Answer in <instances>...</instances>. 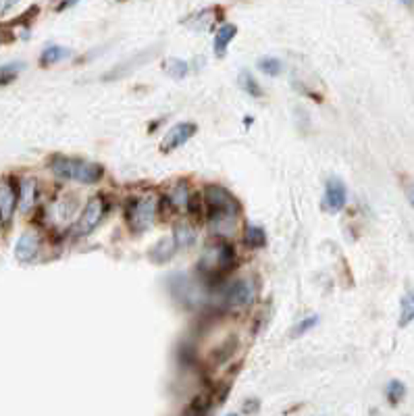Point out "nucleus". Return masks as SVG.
<instances>
[{"instance_id": "1", "label": "nucleus", "mask_w": 414, "mask_h": 416, "mask_svg": "<svg viewBox=\"0 0 414 416\" xmlns=\"http://www.w3.org/2000/svg\"><path fill=\"white\" fill-rule=\"evenodd\" d=\"M50 169L57 177L67 179V182H77L83 186H92L102 179L105 169L96 162L83 160V158H71V156H52L50 158Z\"/></svg>"}, {"instance_id": "2", "label": "nucleus", "mask_w": 414, "mask_h": 416, "mask_svg": "<svg viewBox=\"0 0 414 416\" xmlns=\"http://www.w3.org/2000/svg\"><path fill=\"white\" fill-rule=\"evenodd\" d=\"M233 261H235L233 248L227 246L225 242H217V244L208 246L204 250V254L200 256L198 271L208 281H219V279H223V275H225L227 271L233 266Z\"/></svg>"}, {"instance_id": "3", "label": "nucleus", "mask_w": 414, "mask_h": 416, "mask_svg": "<svg viewBox=\"0 0 414 416\" xmlns=\"http://www.w3.org/2000/svg\"><path fill=\"white\" fill-rule=\"evenodd\" d=\"M204 206L208 208L211 221H225L233 219L239 213V202L221 186H206L204 189Z\"/></svg>"}, {"instance_id": "4", "label": "nucleus", "mask_w": 414, "mask_h": 416, "mask_svg": "<svg viewBox=\"0 0 414 416\" xmlns=\"http://www.w3.org/2000/svg\"><path fill=\"white\" fill-rule=\"evenodd\" d=\"M156 213H158L156 196H142V198L129 200V204L125 208V217H127L129 229L134 233L148 231L152 227V223H154V219H156Z\"/></svg>"}, {"instance_id": "5", "label": "nucleus", "mask_w": 414, "mask_h": 416, "mask_svg": "<svg viewBox=\"0 0 414 416\" xmlns=\"http://www.w3.org/2000/svg\"><path fill=\"white\" fill-rule=\"evenodd\" d=\"M105 213H107V202H105L100 196L90 198V200H88V204L83 206L81 215L77 217L76 227H73L77 237H85V235H90L94 229L98 227V223L102 221Z\"/></svg>"}, {"instance_id": "6", "label": "nucleus", "mask_w": 414, "mask_h": 416, "mask_svg": "<svg viewBox=\"0 0 414 416\" xmlns=\"http://www.w3.org/2000/svg\"><path fill=\"white\" fill-rule=\"evenodd\" d=\"M198 131V127L194 123H177L175 127H171L167 131V136L160 142V152L169 154V152L182 148L186 142H189L194 138V133Z\"/></svg>"}, {"instance_id": "7", "label": "nucleus", "mask_w": 414, "mask_h": 416, "mask_svg": "<svg viewBox=\"0 0 414 416\" xmlns=\"http://www.w3.org/2000/svg\"><path fill=\"white\" fill-rule=\"evenodd\" d=\"M223 300L229 306H248L254 300V287L248 281H233L223 292Z\"/></svg>"}, {"instance_id": "8", "label": "nucleus", "mask_w": 414, "mask_h": 416, "mask_svg": "<svg viewBox=\"0 0 414 416\" xmlns=\"http://www.w3.org/2000/svg\"><path fill=\"white\" fill-rule=\"evenodd\" d=\"M345 200H348L345 186H343L339 179H329L327 186H325V198H323L325 210H329V213H339V210L345 206Z\"/></svg>"}, {"instance_id": "9", "label": "nucleus", "mask_w": 414, "mask_h": 416, "mask_svg": "<svg viewBox=\"0 0 414 416\" xmlns=\"http://www.w3.org/2000/svg\"><path fill=\"white\" fill-rule=\"evenodd\" d=\"M40 252V237L36 233L28 231L23 233L19 239H17V246H15V256L19 263H32Z\"/></svg>"}, {"instance_id": "10", "label": "nucleus", "mask_w": 414, "mask_h": 416, "mask_svg": "<svg viewBox=\"0 0 414 416\" xmlns=\"http://www.w3.org/2000/svg\"><path fill=\"white\" fill-rule=\"evenodd\" d=\"M17 202H19L17 188L11 182H2L0 184V219L4 223L11 221V217H13V213L17 208Z\"/></svg>"}, {"instance_id": "11", "label": "nucleus", "mask_w": 414, "mask_h": 416, "mask_svg": "<svg viewBox=\"0 0 414 416\" xmlns=\"http://www.w3.org/2000/svg\"><path fill=\"white\" fill-rule=\"evenodd\" d=\"M175 252H177V244H175L173 235L162 237L160 242H156L150 248V261L156 265H165L175 256Z\"/></svg>"}, {"instance_id": "12", "label": "nucleus", "mask_w": 414, "mask_h": 416, "mask_svg": "<svg viewBox=\"0 0 414 416\" xmlns=\"http://www.w3.org/2000/svg\"><path fill=\"white\" fill-rule=\"evenodd\" d=\"M189 189L186 184H175L173 188L169 189V196H167V204L173 208V210H177V213H182V210H188V204H189Z\"/></svg>"}, {"instance_id": "13", "label": "nucleus", "mask_w": 414, "mask_h": 416, "mask_svg": "<svg viewBox=\"0 0 414 416\" xmlns=\"http://www.w3.org/2000/svg\"><path fill=\"white\" fill-rule=\"evenodd\" d=\"M36 194H38V186H36L34 179H23V182H21V186H19V202H17V204L21 206L23 213H28V210L34 206Z\"/></svg>"}, {"instance_id": "14", "label": "nucleus", "mask_w": 414, "mask_h": 416, "mask_svg": "<svg viewBox=\"0 0 414 416\" xmlns=\"http://www.w3.org/2000/svg\"><path fill=\"white\" fill-rule=\"evenodd\" d=\"M235 34H237V28H235L233 23H225V25L217 32V36H215V52H217V57H223V54H225L229 44L235 38Z\"/></svg>"}, {"instance_id": "15", "label": "nucleus", "mask_w": 414, "mask_h": 416, "mask_svg": "<svg viewBox=\"0 0 414 416\" xmlns=\"http://www.w3.org/2000/svg\"><path fill=\"white\" fill-rule=\"evenodd\" d=\"M173 239L177 244V250H186L194 242H196V231L188 223H179L173 231Z\"/></svg>"}, {"instance_id": "16", "label": "nucleus", "mask_w": 414, "mask_h": 416, "mask_svg": "<svg viewBox=\"0 0 414 416\" xmlns=\"http://www.w3.org/2000/svg\"><path fill=\"white\" fill-rule=\"evenodd\" d=\"M69 54H71L69 48H63V46H48V48L42 52V57H40V65L50 67V65H54V63L67 59Z\"/></svg>"}, {"instance_id": "17", "label": "nucleus", "mask_w": 414, "mask_h": 416, "mask_svg": "<svg viewBox=\"0 0 414 416\" xmlns=\"http://www.w3.org/2000/svg\"><path fill=\"white\" fill-rule=\"evenodd\" d=\"M244 244L248 248H263L266 244V235H264V229L256 227V225H248L244 229Z\"/></svg>"}, {"instance_id": "18", "label": "nucleus", "mask_w": 414, "mask_h": 416, "mask_svg": "<svg viewBox=\"0 0 414 416\" xmlns=\"http://www.w3.org/2000/svg\"><path fill=\"white\" fill-rule=\"evenodd\" d=\"M162 69H165V73L171 77H175V79H182V77L188 76V63L186 61H182V59H167L165 63H162Z\"/></svg>"}, {"instance_id": "19", "label": "nucleus", "mask_w": 414, "mask_h": 416, "mask_svg": "<svg viewBox=\"0 0 414 416\" xmlns=\"http://www.w3.org/2000/svg\"><path fill=\"white\" fill-rule=\"evenodd\" d=\"M237 81H239V85H242V90L244 92H248L250 96H254V98H261L264 92L261 90V85H259V81L252 77L250 71H242L239 77H237Z\"/></svg>"}, {"instance_id": "20", "label": "nucleus", "mask_w": 414, "mask_h": 416, "mask_svg": "<svg viewBox=\"0 0 414 416\" xmlns=\"http://www.w3.org/2000/svg\"><path fill=\"white\" fill-rule=\"evenodd\" d=\"M23 63H8V65H2L0 67V88H4V85H8L11 81H15L17 76L23 71Z\"/></svg>"}, {"instance_id": "21", "label": "nucleus", "mask_w": 414, "mask_h": 416, "mask_svg": "<svg viewBox=\"0 0 414 416\" xmlns=\"http://www.w3.org/2000/svg\"><path fill=\"white\" fill-rule=\"evenodd\" d=\"M414 321V292L402 298V310H400V327H406Z\"/></svg>"}, {"instance_id": "22", "label": "nucleus", "mask_w": 414, "mask_h": 416, "mask_svg": "<svg viewBox=\"0 0 414 416\" xmlns=\"http://www.w3.org/2000/svg\"><path fill=\"white\" fill-rule=\"evenodd\" d=\"M385 396H387V400H389V404H400L402 400H404V396H406V385L402 383V381H391L389 385H387V389H385Z\"/></svg>"}, {"instance_id": "23", "label": "nucleus", "mask_w": 414, "mask_h": 416, "mask_svg": "<svg viewBox=\"0 0 414 416\" xmlns=\"http://www.w3.org/2000/svg\"><path fill=\"white\" fill-rule=\"evenodd\" d=\"M259 69H261L263 73H266V76L277 77L283 71V65H281V61H277L275 57H263V59H259Z\"/></svg>"}, {"instance_id": "24", "label": "nucleus", "mask_w": 414, "mask_h": 416, "mask_svg": "<svg viewBox=\"0 0 414 416\" xmlns=\"http://www.w3.org/2000/svg\"><path fill=\"white\" fill-rule=\"evenodd\" d=\"M317 323H319V316H317V314L302 319L300 323H296V325H294V329H292V338H302V335H304L306 331H310Z\"/></svg>"}, {"instance_id": "25", "label": "nucleus", "mask_w": 414, "mask_h": 416, "mask_svg": "<svg viewBox=\"0 0 414 416\" xmlns=\"http://www.w3.org/2000/svg\"><path fill=\"white\" fill-rule=\"evenodd\" d=\"M404 191H406V198H408L410 206L414 208V182H408V184L404 186Z\"/></svg>"}, {"instance_id": "26", "label": "nucleus", "mask_w": 414, "mask_h": 416, "mask_svg": "<svg viewBox=\"0 0 414 416\" xmlns=\"http://www.w3.org/2000/svg\"><path fill=\"white\" fill-rule=\"evenodd\" d=\"M259 408H261V402H259V400H248L244 412H254V410H259Z\"/></svg>"}, {"instance_id": "27", "label": "nucleus", "mask_w": 414, "mask_h": 416, "mask_svg": "<svg viewBox=\"0 0 414 416\" xmlns=\"http://www.w3.org/2000/svg\"><path fill=\"white\" fill-rule=\"evenodd\" d=\"M76 2H79V0H65V2H63V4L59 6V11H63V8H67V6H73Z\"/></svg>"}, {"instance_id": "28", "label": "nucleus", "mask_w": 414, "mask_h": 416, "mask_svg": "<svg viewBox=\"0 0 414 416\" xmlns=\"http://www.w3.org/2000/svg\"><path fill=\"white\" fill-rule=\"evenodd\" d=\"M17 2H19V0H6V2H4V6H2V11H8V8H11V6H15Z\"/></svg>"}, {"instance_id": "29", "label": "nucleus", "mask_w": 414, "mask_h": 416, "mask_svg": "<svg viewBox=\"0 0 414 416\" xmlns=\"http://www.w3.org/2000/svg\"><path fill=\"white\" fill-rule=\"evenodd\" d=\"M400 2H402L404 6H413L414 4V0H400Z\"/></svg>"}]
</instances>
